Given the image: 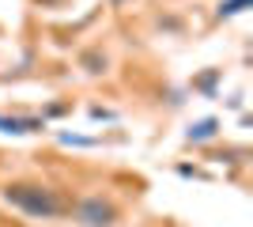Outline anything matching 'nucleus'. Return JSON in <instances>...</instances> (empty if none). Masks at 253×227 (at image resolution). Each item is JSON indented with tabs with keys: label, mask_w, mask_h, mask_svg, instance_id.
Segmentation results:
<instances>
[{
	"label": "nucleus",
	"mask_w": 253,
	"mask_h": 227,
	"mask_svg": "<svg viewBox=\"0 0 253 227\" xmlns=\"http://www.w3.org/2000/svg\"><path fill=\"white\" fill-rule=\"evenodd\" d=\"M4 205H11L15 212L31 220H61L72 212V201L61 197V189L42 182H8L4 185Z\"/></svg>",
	"instance_id": "1"
},
{
	"label": "nucleus",
	"mask_w": 253,
	"mask_h": 227,
	"mask_svg": "<svg viewBox=\"0 0 253 227\" xmlns=\"http://www.w3.org/2000/svg\"><path fill=\"white\" fill-rule=\"evenodd\" d=\"M68 216H72L80 227H114L117 220H121V208L102 193H87V197H80L72 205Z\"/></svg>",
	"instance_id": "2"
},
{
	"label": "nucleus",
	"mask_w": 253,
	"mask_h": 227,
	"mask_svg": "<svg viewBox=\"0 0 253 227\" xmlns=\"http://www.w3.org/2000/svg\"><path fill=\"white\" fill-rule=\"evenodd\" d=\"M0 133H8V136H31V133H45V118H8V114H0Z\"/></svg>",
	"instance_id": "3"
},
{
	"label": "nucleus",
	"mask_w": 253,
	"mask_h": 227,
	"mask_svg": "<svg viewBox=\"0 0 253 227\" xmlns=\"http://www.w3.org/2000/svg\"><path fill=\"white\" fill-rule=\"evenodd\" d=\"M215 136H219V121H215V118H201L189 133H185V140H189V144H208V140H215Z\"/></svg>",
	"instance_id": "4"
},
{
	"label": "nucleus",
	"mask_w": 253,
	"mask_h": 227,
	"mask_svg": "<svg viewBox=\"0 0 253 227\" xmlns=\"http://www.w3.org/2000/svg\"><path fill=\"white\" fill-rule=\"evenodd\" d=\"M106 65H110V57H106L102 49H84V53H80V68H84L87 76H102Z\"/></svg>",
	"instance_id": "5"
},
{
	"label": "nucleus",
	"mask_w": 253,
	"mask_h": 227,
	"mask_svg": "<svg viewBox=\"0 0 253 227\" xmlns=\"http://www.w3.org/2000/svg\"><path fill=\"white\" fill-rule=\"evenodd\" d=\"M253 0H219V8H215V15L219 19H231V15H238V11H246Z\"/></svg>",
	"instance_id": "6"
},
{
	"label": "nucleus",
	"mask_w": 253,
	"mask_h": 227,
	"mask_svg": "<svg viewBox=\"0 0 253 227\" xmlns=\"http://www.w3.org/2000/svg\"><path fill=\"white\" fill-rule=\"evenodd\" d=\"M215 80H219V72H208L204 80H197L193 87H197V91H204V95H211V87H215Z\"/></svg>",
	"instance_id": "7"
},
{
	"label": "nucleus",
	"mask_w": 253,
	"mask_h": 227,
	"mask_svg": "<svg viewBox=\"0 0 253 227\" xmlns=\"http://www.w3.org/2000/svg\"><path fill=\"white\" fill-rule=\"evenodd\" d=\"M114 4H121V0H114Z\"/></svg>",
	"instance_id": "8"
}]
</instances>
